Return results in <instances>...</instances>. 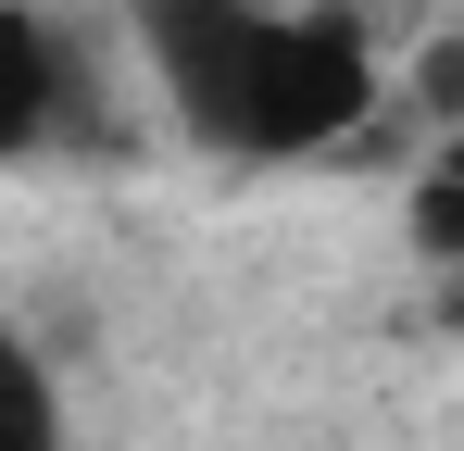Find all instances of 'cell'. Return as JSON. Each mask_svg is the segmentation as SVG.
<instances>
[{"label":"cell","mask_w":464,"mask_h":451,"mask_svg":"<svg viewBox=\"0 0 464 451\" xmlns=\"http://www.w3.org/2000/svg\"><path fill=\"white\" fill-rule=\"evenodd\" d=\"M414 113H427L440 139L464 126V38H427V51H414Z\"/></svg>","instance_id":"obj_5"},{"label":"cell","mask_w":464,"mask_h":451,"mask_svg":"<svg viewBox=\"0 0 464 451\" xmlns=\"http://www.w3.org/2000/svg\"><path fill=\"white\" fill-rule=\"evenodd\" d=\"M377 38L352 13H276L264 25V63H251V113H238V150L251 163H314V150L364 139L377 126Z\"/></svg>","instance_id":"obj_1"},{"label":"cell","mask_w":464,"mask_h":451,"mask_svg":"<svg viewBox=\"0 0 464 451\" xmlns=\"http://www.w3.org/2000/svg\"><path fill=\"white\" fill-rule=\"evenodd\" d=\"M440 326H452V339H464V276H440Z\"/></svg>","instance_id":"obj_6"},{"label":"cell","mask_w":464,"mask_h":451,"mask_svg":"<svg viewBox=\"0 0 464 451\" xmlns=\"http://www.w3.org/2000/svg\"><path fill=\"white\" fill-rule=\"evenodd\" d=\"M0 451H63V389H51L38 351L0 364Z\"/></svg>","instance_id":"obj_4"},{"label":"cell","mask_w":464,"mask_h":451,"mask_svg":"<svg viewBox=\"0 0 464 451\" xmlns=\"http://www.w3.org/2000/svg\"><path fill=\"white\" fill-rule=\"evenodd\" d=\"M0 364H25V339H13V313H0Z\"/></svg>","instance_id":"obj_7"},{"label":"cell","mask_w":464,"mask_h":451,"mask_svg":"<svg viewBox=\"0 0 464 451\" xmlns=\"http://www.w3.org/2000/svg\"><path fill=\"white\" fill-rule=\"evenodd\" d=\"M76 113V51L38 0H0V163L51 150V126Z\"/></svg>","instance_id":"obj_2"},{"label":"cell","mask_w":464,"mask_h":451,"mask_svg":"<svg viewBox=\"0 0 464 451\" xmlns=\"http://www.w3.org/2000/svg\"><path fill=\"white\" fill-rule=\"evenodd\" d=\"M401 226H414V251H427V276H464V126L427 150V163H414Z\"/></svg>","instance_id":"obj_3"}]
</instances>
